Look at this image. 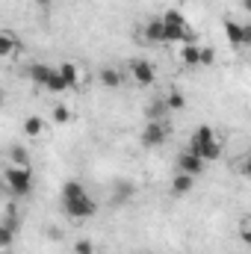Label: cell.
Segmentation results:
<instances>
[{
    "label": "cell",
    "instance_id": "cell-1",
    "mask_svg": "<svg viewBox=\"0 0 251 254\" xmlns=\"http://www.w3.org/2000/svg\"><path fill=\"white\" fill-rule=\"evenodd\" d=\"M189 154H195L198 160H204V163H213V160H219L222 157V142L216 139V130L213 127H198L195 133H192V139H189Z\"/></svg>",
    "mask_w": 251,
    "mask_h": 254
},
{
    "label": "cell",
    "instance_id": "cell-2",
    "mask_svg": "<svg viewBox=\"0 0 251 254\" xmlns=\"http://www.w3.org/2000/svg\"><path fill=\"white\" fill-rule=\"evenodd\" d=\"M163 21V33H166V42H175V45H192V39H195V33L189 30L187 18H184V12L181 9H166V15L160 18Z\"/></svg>",
    "mask_w": 251,
    "mask_h": 254
},
{
    "label": "cell",
    "instance_id": "cell-3",
    "mask_svg": "<svg viewBox=\"0 0 251 254\" xmlns=\"http://www.w3.org/2000/svg\"><path fill=\"white\" fill-rule=\"evenodd\" d=\"M3 181H6V190L12 192L15 198H24L33 192V172L30 166H9L3 172Z\"/></svg>",
    "mask_w": 251,
    "mask_h": 254
},
{
    "label": "cell",
    "instance_id": "cell-4",
    "mask_svg": "<svg viewBox=\"0 0 251 254\" xmlns=\"http://www.w3.org/2000/svg\"><path fill=\"white\" fill-rule=\"evenodd\" d=\"M63 210H65V216H71V219H92V216L98 213V201H95L89 192H83V195H77V198L63 201Z\"/></svg>",
    "mask_w": 251,
    "mask_h": 254
},
{
    "label": "cell",
    "instance_id": "cell-5",
    "mask_svg": "<svg viewBox=\"0 0 251 254\" xmlns=\"http://www.w3.org/2000/svg\"><path fill=\"white\" fill-rule=\"evenodd\" d=\"M142 145L145 148H163L166 145V139H169V125L166 122H148V125L142 127Z\"/></svg>",
    "mask_w": 251,
    "mask_h": 254
},
{
    "label": "cell",
    "instance_id": "cell-6",
    "mask_svg": "<svg viewBox=\"0 0 251 254\" xmlns=\"http://www.w3.org/2000/svg\"><path fill=\"white\" fill-rule=\"evenodd\" d=\"M225 33H228V42H231L234 48H246V45H251V27L249 24H237V21L225 18Z\"/></svg>",
    "mask_w": 251,
    "mask_h": 254
},
{
    "label": "cell",
    "instance_id": "cell-7",
    "mask_svg": "<svg viewBox=\"0 0 251 254\" xmlns=\"http://www.w3.org/2000/svg\"><path fill=\"white\" fill-rule=\"evenodd\" d=\"M130 74H133V80H136L139 86H154V83H157L154 65L145 63V60H133V63H130Z\"/></svg>",
    "mask_w": 251,
    "mask_h": 254
},
{
    "label": "cell",
    "instance_id": "cell-8",
    "mask_svg": "<svg viewBox=\"0 0 251 254\" xmlns=\"http://www.w3.org/2000/svg\"><path fill=\"white\" fill-rule=\"evenodd\" d=\"M178 172H181V175H192V178H195V175H201V172H204V160H198L195 154L184 151V154L178 157Z\"/></svg>",
    "mask_w": 251,
    "mask_h": 254
},
{
    "label": "cell",
    "instance_id": "cell-9",
    "mask_svg": "<svg viewBox=\"0 0 251 254\" xmlns=\"http://www.w3.org/2000/svg\"><path fill=\"white\" fill-rule=\"evenodd\" d=\"M57 74V68H51V65H45V63H36V65H30V77H33V83L36 86H48L51 83V77Z\"/></svg>",
    "mask_w": 251,
    "mask_h": 254
},
{
    "label": "cell",
    "instance_id": "cell-10",
    "mask_svg": "<svg viewBox=\"0 0 251 254\" xmlns=\"http://www.w3.org/2000/svg\"><path fill=\"white\" fill-rule=\"evenodd\" d=\"M57 71H60V77H63L65 89H77V86H80V68L74 63H63Z\"/></svg>",
    "mask_w": 251,
    "mask_h": 254
},
{
    "label": "cell",
    "instance_id": "cell-11",
    "mask_svg": "<svg viewBox=\"0 0 251 254\" xmlns=\"http://www.w3.org/2000/svg\"><path fill=\"white\" fill-rule=\"evenodd\" d=\"M18 48H21L18 36H15V33H9V30H0V60H3V57H9V54H15Z\"/></svg>",
    "mask_w": 251,
    "mask_h": 254
},
{
    "label": "cell",
    "instance_id": "cell-12",
    "mask_svg": "<svg viewBox=\"0 0 251 254\" xmlns=\"http://www.w3.org/2000/svg\"><path fill=\"white\" fill-rule=\"evenodd\" d=\"M192 187H195V178L192 175H175V181H172V192L181 198V195H187V192H192Z\"/></svg>",
    "mask_w": 251,
    "mask_h": 254
},
{
    "label": "cell",
    "instance_id": "cell-13",
    "mask_svg": "<svg viewBox=\"0 0 251 254\" xmlns=\"http://www.w3.org/2000/svg\"><path fill=\"white\" fill-rule=\"evenodd\" d=\"M145 39L148 42H166V33H163V21L160 18H151L145 24Z\"/></svg>",
    "mask_w": 251,
    "mask_h": 254
},
{
    "label": "cell",
    "instance_id": "cell-14",
    "mask_svg": "<svg viewBox=\"0 0 251 254\" xmlns=\"http://www.w3.org/2000/svg\"><path fill=\"white\" fill-rule=\"evenodd\" d=\"M166 113H169V107H166V101H163V98H160V101H151V104H148V110H145L148 122H166Z\"/></svg>",
    "mask_w": 251,
    "mask_h": 254
},
{
    "label": "cell",
    "instance_id": "cell-15",
    "mask_svg": "<svg viewBox=\"0 0 251 254\" xmlns=\"http://www.w3.org/2000/svg\"><path fill=\"white\" fill-rule=\"evenodd\" d=\"M24 133H27L30 139L42 136V133H45V119H42V116H27V119H24Z\"/></svg>",
    "mask_w": 251,
    "mask_h": 254
},
{
    "label": "cell",
    "instance_id": "cell-16",
    "mask_svg": "<svg viewBox=\"0 0 251 254\" xmlns=\"http://www.w3.org/2000/svg\"><path fill=\"white\" fill-rule=\"evenodd\" d=\"M98 77H101V83H104L107 89H119V86L125 83V77H122L116 68H101V74H98Z\"/></svg>",
    "mask_w": 251,
    "mask_h": 254
},
{
    "label": "cell",
    "instance_id": "cell-17",
    "mask_svg": "<svg viewBox=\"0 0 251 254\" xmlns=\"http://www.w3.org/2000/svg\"><path fill=\"white\" fill-rule=\"evenodd\" d=\"M163 101H166L169 113H172V110H184V107H187V95H184L181 89H172V92H169V95H166Z\"/></svg>",
    "mask_w": 251,
    "mask_h": 254
},
{
    "label": "cell",
    "instance_id": "cell-18",
    "mask_svg": "<svg viewBox=\"0 0 251 254\" xmlns=\"http://www.w3.org/2000/svg\"><path fill=\"white\" fill-rule=\"evenodd\" d=\"M83 192H86V187H83L80 181H68V184H63V190H60V198L68 201V198H77V195H83Z\"/></svg>",
    "mask_w": 251,
    "mask_h": 254
},
{
    "label": "cell",
    "instance_id": "cell-19",
    "mask_svg": "<svg viewBox=\"0 0 251 254\" xmlns=\"http://www.w3.org/2000/svg\"><path fill=\"white\" fill-rule=\"evenodd\" d=\"M181 63L189 68L198 65V45H181Z\"/></svg>",
    "mask_w": 251,
    "mask_h": 254
},
{
    "label": "cell",
    "instance_id": "cell-20",
    "mask_svg": "<svg viewBox=\"0 0 251 254\" xmlns=\"http://www.w3.org/2000/svg\"><path fill=\"white\" fill-rule=\"evenodd\" d=\"M9 163H12V166H30V163H27V151L18 148V145L9 148Z\"/></svg>",
    "mask_w": 251,
    "mask_h": 254
},
{
    "label": "cell",
    "instance_id": "cell-21",
    "mask_svg": "<svg viewBox=\"0 0 251 254\" xmlns=\"http://www.w3.org/2000/svg\"><path fill=\"white\" fill-rule=\"evenodd\" d=\"M71 122V110L65 104H57L54 107V125H68Z\"/></svg>",
    "mask_w": 251,
    "mask_h": 254
},
{
    "label": "cell",
    "instance_id": "cell-22",
    "mask_svg": "<svg viewBox=\"0 0 251 254\" xmlns=\"http://www.w3.org/2000/svg\"><path fill=\"white\" fill-rule=\"evenodd\" d=\"M12 246H15V231L0 225V249H12Z\"/></svg>",
    "mask_w": 251,
    "mask_h": 254
},
{
    "label": "cell",
    "instance_id": "cell-23",
    "mask_svg": "<svg viewBox=\"0 0 251 254\" xmlns=\"http://www.w3.org/2000/svg\"><path fill=\"white\" fill-rule=\"evenodd\" d=\"M216 63V51L213 48H198V65H213Z\"/></svg>",
    "mask_w": 251,
    "mask_h": 254
},
{
    "label": "cell",
    "instance_id": "cell-24",
    "mask_svg": "<svg viewBox=\"0 0 251 254\" xmlns=\"http://www.w3.org/2000/svg\"><path fill=\"white\" fill-rule=\"evenodd\" d=\"M133 192H136V184H119L116 201H127V198H133Z\"/></svg>",
    "mask_w": 251,
    "mask_h": 254
},
{
    "label": "cell",
    "instance_id": "cell-25",
    "mask_svg": "<svg viewBox=\"0 0 251 254\" xmlns=\"http://www.w3.org/2000/svg\"><path fill=\"white\" fill-rule=\"evenodd\" d=\"M74 254H95V243L92 240H77L74 243Z\"/></svg>",
    "mask_w": 251,
    "mask_h": 254
},
{
    "label": "cell",
    "instance_id": "cell-26",
    "mask_svg": "<svg viewBox=\"0 0 251 254\" xmlns=\"http://www.w3.org/2000/svg\"><path fill=\"white\" fill-rule=\"evenodd\" d=\"M45 89H48V92H54V95H60V92H65V83H63V77H60V71H57V74L51 77V83H48Z\"/></svg>",
    "mask_w": 251,
    "mask_h": 254
},
{
    "label": "cell",
    "instance_id": "cell-27",
    "mask_svg": "<svg viewBox=\"0 0 251 254\" xmlns=\"http://www.w3.org/2000/svg\"><path fill=\"white\" fill-rule=\"evenodd\" d=\"M0 225H6V228L15 231V234H18V228H21V225H18V216H12V213H6V219H3Z\"/></svg>",
    "mask_w": 251,
    "mask_h": 254
},
{
    "label": "cell",
    "instance_id": "cell-28",
    "mask_svg": "<svg viewBox=\"0 0 251 254\" xmlns=\"http://www.w3.org/2000/svg\"><path fill=\"white\" fill-rule=\"evenodd\" d=\"M240 234H243V240H246V243H249V240H251V231H249V219H243V222H240Z\"/></svg>",
    "mask_w": 251,
    "mask_h": 254
},
{
    "label": "cell",
    "instance_id": "cell-29",
    "mask_svg": "<svg viewBox=\"0 0 251 254\" xmlns=\"http://www.w3.org/2000/svg\"><path fill=\"white\" fill-rule=\"evenodd\" d=\"M36 3H39V6H48V3H51V0H36Z\"/></svg>",
    "mask_w": 251,
    "mask_h": 254
},
{
    "label": "cell",
    "instance_id": "cell-30",
    "mask_svg": "<svg viewBox=\"0 0 251 254\" xmlns=\"http://www.w3.org/2000/svg\"><path fill=\"white\" fill-rule=\"evenodd\" d=\"M3 104H6V98H3V92H0V110H3Z\"/></svg>",
    "mask_w": 251,
    "mask_h": 254
},
{
    "label": "cell",
    "instance_id": "cell-31",
    "mask_svg": "<svg viewBox=\"0 0 251 254\" xmlns=\"http://www.w3.org/2000/svg\"><path fill=\"white\" fill-rule=\"evenodd\" d=\"M139 254H151V252H139Z\"/></svg>",
    "mask_w": 251,
    "mask_h": 254
}]
</instances>
